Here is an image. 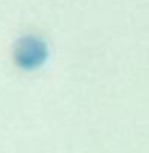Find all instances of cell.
I'll return each instance as SVG.
<instances>
[{
  "instance_id": "obj_1",
  "label": "cell",
  "mask_w": 149,
  "mask_h": 153,
  "mask_svg": "<svg viewBox=\"0 0 149 153\" xmlns=\"http://www.w3.org/2000/svg\"><path fill=\"white\" fill-rule=\"evenodd\" d=\"M47 44L38 36H21L13 44V61L23 70H36L47 61Z\"/></svg>"
}]
</instances>
